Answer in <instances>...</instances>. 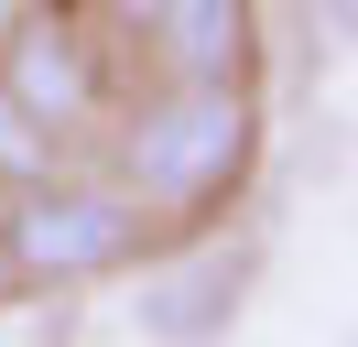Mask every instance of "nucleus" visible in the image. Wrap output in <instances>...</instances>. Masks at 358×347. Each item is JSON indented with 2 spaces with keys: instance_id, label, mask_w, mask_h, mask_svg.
Listing matches in <instances>:
<instances>
[{
  "instance_id": "f257e3e1",
  "label": "nucleus",
  "mask_w": 358,
  "mask_h": 347,
  "mask_svg": "<svg viewBox=\"0 0 358 347\" xmlns=\"http://www.w3.org/2000/svg\"><path fill=\"white\" fill-rule=\"evenodd\" d=\"M261 163V98L250 76H152V98L120 108L109 185L141 195L152 228H206Z\"/></svg>"
},
{
  "instance_id": "39448f33",
  "label": "nucleus",
  "mask_w": 358,
  "mask_h": 347,
  "mask_svg": "<svg viewBox=\"0 0 358 347\" xmlns=\"http://www.w3.org/2000/svg\"><path fill=\"white\" fill-rule=\"evenodd\" d=\"M131 55H152V76H261V0H152Z\"/></svg>"
},
{
  "instance_id": "f03ea898",
  "label": "nucleus",
  "mask_w": 358,
  "mask_h": 347,
  "mask_svg": "<svg viewBox=\"0 0 358 347\" xmlns=\"http://www.w3.org/2000/svg\"><path fill=\"white\" fill-rule=\"evenodd\" d=\"M152 250V217L131 185L109 174H44V185L11 195V282L22 293H66V282H109Z\"/></svg>"
},
{
  "instance_id": "20e7f679",
  "label": "nucleus",
  "mask_w": 358,
  "mask_h": 347,
  "mask_svg": "<svg viewBox=\"0 0 358 347\" xmlns=\"http://www.w3.org/2000/svg\"><path fill=\"white\" fill-rule=\"evenodd\" d=\"M0 76L22 87L33 108H44L55 130H87V120H109V43H98V22H76L66 0H44L33 22H11V43H0Z\"/></svg>"
},
{
  "instance_id": "7ed1b4c3",
  "label": "nucleus",
  "mask_w": 358,
  "mask_h": 347,
  "mask_svg": "<svg viewBox=\"0 0 358 347\" xmlns=\"http://www.w3.org/2000/svg\"><path fill=\"white\" fill-rule=\"evenodd\" d=\"M250 282H261V239H185L174 260L141 271L131 325H141V347H217L239 325Z\"/></svg>"
},
{
  "instance_id": "423d86ee",
  "label": "nucleus",
  "mask_w": 358,
  "mask_h": 347,
  "mask_svg": "<svg viewBox=\"0 0 358 347\" xmlns=\"http://www.w3.org/2000/svg\"><path fill=\"white\" fill-rule=\"evenodd\" d=\"M66 163H76V141H66L11 76H0V185L22 195V185H44V174H66Z\"/></svg>"
},
{
  "instance_id": "0eeeda50",
  "label": "nucleus",
  "mask_w": 358,
  "mask_h": 347,
  "mask_svg": "<svg viewBox=\"0 0 358 347\" xmlns=\"http://www.w3.org/2000/svg\"><path fill=\"white\" fill-rule=\"evenodd\" d=\"M0 293H22L11 282V185H0Z\"/></svg>"
}]
</instances>
